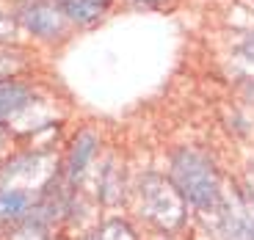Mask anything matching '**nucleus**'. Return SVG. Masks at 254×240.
<instances>
[{
	"label": "nucleus",
	"mask_w": 254,
	"mask_h": 240,
	"mask_svg": "<svg viewBox=\"0 0 254 240\" xmlns=\"http://www.w3.org/2000/svg\"><path fill=\"white\" fill-rule=\"evenodd\" d=\"M172 182L183 199H188L193 207L210 210L218 202V177L216 169L199 152H177L172 160Z\"/></svg>",
	"instance_id": "f257e3e1"
},
{
	"label": "nucleus",
	"mask_w": 254,
	"mask_h": 240,
	"mask_svg": "<svg viewBox=\"0 0 254 240\" xmlns=\"http://www.w3.org/2000/svg\"><path fill=\"white\" fill-rule=\"evenodd\" d=\"M141 196H144V210L152 215L155 221H160L163 227L180 224L183 213H180V190L174 188V182H163L160 177H146L141 182Z\"/></svg>",
	"instance_id": "f03ea898"
},
{
	"label": "nucleus",
	"mask_w": 254,
	"mask_h": 240,
	"mask_svg": "<svg viewBox=\"0 0 254 240\" xmlns=\"http://www.w3.org/2000/svg\"><path fill=\"white\" fill-rule=\"evenodd\" d=\"M94 149H97L94 133H80L75 138V146H72V155H69V174L72 177H80L83 171H86V166H89Z\"/></svg>",
	"instance_id": "7ed1b4c3"
},
{
	"label": "nucleus",
	"mask_w": 254,
	"mask_h": 240,
	"mask_svg": "<svg viewBox=\"0 0 254 240\" xmlns=\"http://www.w3.org/2000/svg\"><path fill=\"white\" fill-rule=\"evenodd\" d=\"M31 102V91L19 83H0V119Z\"/></svg>",
	"instance_id": "20e7f679"
},
{
	"label": "nucleus",
	"mask_w": 254,
	"mask_h": 240,
	"mask_svg": "<svg viewBox=\"0 0 254 240\" xmlns=\"http://www.w3.org/2000/svg\"><path fill=\"white\" fill-rule=\"evenodd\" d=\"M25 25L31 28L33 33H42V36H53V33L61 28L58 22V14L53 8H45V6H36V8H28L25 11Z\"/></svg>",
	"instance_id": "39448f33"
},
{
	"label": "nucleus",
	"mask_w": 254,
	"mask_h": 240,
	"mask_svg": "<svg viewBox=\"0 0 254 240\" xmlns=\"http://www.w3.org/2000/svg\"><path fill=\"white\" fill-rule=\"evenodd\" d=\"M58 6L66 17L77 19V22H94L102 14L100 0H58Z\"/></svg>",
	"instance_id": "423d86ee"
},
{
	"label": "nucleus",
	"mask_w": 254,
	"mask_h": 240,
	"mask_svg": "<svg viewBox=\"0 0 254 240\" xmlns=\"http://www.w3.org/2000/svg\"><path fill=\"white\" fill-rule=\"evenodd\" d=\"M28 210V196L22 190H3L0 193V218H17Z\"/></svg>",
	"instance_id": "0eeeda50"
},
{
	"label": "nucleus",
	"mask_w": 254,
	"mask_h": 240,
	"mask_svg": "<svg viewBox=\"0 0 254 240\" xmlns=\"http://www.w3.org/2000/svg\"><path fill=\"white\" fill-rule=\"evenodd\" d=\"M241 53L249 58V61H254V33H249V36H246V42L241 45Z\"/></svg>",
	"instance_id": "6e6552de"
}]
</instances>
